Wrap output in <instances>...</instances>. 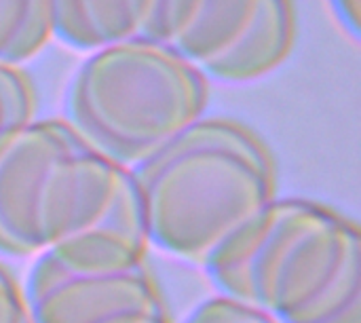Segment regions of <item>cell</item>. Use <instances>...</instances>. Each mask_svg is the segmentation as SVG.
I'll use <instances>...</instances> for the list:
<instances>
[{
	"mask_svg": "<svg viewBox=\"0 0 361 323\" xmlns=\"http://www.w3.org/2000/svg\"><path fill=\"white\" fill-rule=\"evenodd\" d=\"M341 25L351 34L353 40L361 36V0H330Z\"/></svg>",
	"mask_w": 361,
	"mask_h": 323,
	"instance_id": "cell-12",
	"label": "cell"
},
{
	"mask_svg": "<svg viewBox=\"0 0 361 323\" xmlns=\"http://www.w3.org/2000/svg\"><path fill=\"white\" fill-rule=\"evenodd\" d=\"M129 171L148 243L203 269L277 199L273 154L228 118L197 121Z\"/></svg>",
	"mask_w": 361,
	"mask_h": 323,
	"instance_id": "cell-3",
	"label": "cell"
},
{
	"mask_svg": "<svg viewBox=\"0 0 361 323\" xmlns=\"http://www.w3.org/2000/svg\"><path fill=\"white\" fill-rule=\"evenodd\" d=\"M36 89L19 66L0 63V144L36 118Z\"/></svg>",
	"mask_w": 361,
	"mask_h": 323,
	"instance_id": "cell-9",
	"label": "cell"
},
{
	"mask_svg": "<svg viewBox=\"0 0 361 323\" xmlns=\"http://www.w3.org/2000/svg\"><path fill=\"white\" fill-rule=\"evenodd\" d=\"M129 169L93 150L66 121H32L0 144V254L78 264L146 258Z\"/></svg>",
	"mask_w": 361,
	"mask_h": 323,
	"instance_id": "cell-1",
	"label": "cell"
},
{
	"mask_svg": "<svg viewBox=\"0 0 361 323\" xmlns=\"http://www.w3.org/2000/svg\"><path fill=\"white\" fill-rule=\"evenodd\" d=\"M23 294L34 323H171L146 258L78 264L42 254Z\"/></svg>",
	"mask_w": 361,
	"mask_h": 323,
	"instance_id": "cell-6",
	"label": "cell"
},
{
	"mask_svg": "<svg viewBox=\"0 0 361 323\" xmlns=\"http://www.w3.org/2000/svg\"><path fill=\"white\" fill-rule=\"evenodd\" d=\"M184 323H277L262 311L243 305L231 296L209 298L199 305Z\"/></svg>",
	"mask_w": 361,
	"mask_h": 323,
	"instance_id": "cell-10",
	"label": "cell"
},
{
	"mask_svg": "<svg viewBox=\"0 0 361 323\" xmlns=\"http://www.w3.org/2000/svg\"><path fill=\"white\" fill-rule=\"evenodd\" d=\"M0 323H34L25 294L15 277L0 264Z\"/></svg>",
	"mask_w": 361,
	"mask_h": 323,
	"instance_id": "cell-11",
	"label": "cell"
},
{
	"mask_svg": "<svg viewBox=\"0 0 361 323\" xmlns=\"http://www.w3.org/2000/svg\"><path fill=\"white\" fill-rule=\"evenodd\" d=\"M159 0H51L53 36L78 51L146 40Z\"/></svg>",
	"mask_w": 361,
	"mask_h": 323,
	"instance_id": "cell-7",
	"label": "cell"
},
{
	"mask_svg": "<svg viewBox=\"0 0 361 323\" xmlns=\"http://www.w3.org/2000/svg\"><path fill=\"white\" fill-rule=\"evenodd\" d=\"M277 323H361L360 226L307 199H273L205 267Z\"/></svg>",
	"mask_w": 361,
	"mask_h": 323,
	"instance_id": "cell-2",
	"label": "cell"
},
{
	"mask_svg": "<svg viewBox=\"0 0 361 323\" xmlns=\"http://www.w3.org/2000/svg\"><path fill=\"white\" fill-rule=\"evenodd\" d=\"M296 38L290 0H159L148 38L205 78L252 83L281 66Z\"/></svg>",
	"mask_w": 361,
	"mask_h": 323,
	"instance_id": "cell-5",
	"label": "cell"
},
{
	"mask_svg": "<svg viewBox=\"0 0 361 323\" xmlns=\"http://www.w3.org/2000/svg\"><path fill=\"white\" fill-rule=\"evenodd\" d=\"M207 78L154 40L110 44L80 63L66 95L68 125L102 157L133 169L203 118Z\"/></svg>",
	"mask_w": 361,
	"mask_h": 323,
	"instance_id": "cell-4",
	"label": "cell"
},
{
	"mask_svg": "<svg viewBox=\"0 0 361 323\" xmlns=\"http://www.w3.org/2000/svg\"><path fill=\"white\" fill-rule=\"evenodd\" d=\"M53 36L51 0H0V63L21 66Z\"/></svg>",
	"mask_w": 361,
	"mask_h": 323,
	"instance_id": "cell-8",
	"label": "cell"
}]
</instances>
